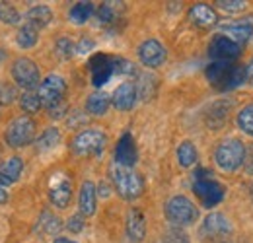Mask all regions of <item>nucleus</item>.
<instances>
[{"mask_svg": "<svg viewBox=\"0 0 253 243\" xmlns=\"http://www.w3.org/2000/svg\"><path fill=\"white\" fill-rule=\"evenodd\" d=\"M53 243H76V242H70V240H66V238H57Z\"/></svg>", "mask_w": 253, "mask_h": 243, "instance_id": "43", "label": "nucleus"}, {"mask_svg": "<svg viewBox=\"0 0 253 243\" xmlns=\"http://www.w3.org/2000/svg\"><path fill=\"white\" fill-rule=\"evenodd\" d=\"M8 202V191H6V185L0 181V204Z\"/></svg>", "mask_w": 253, "mask_h": 243, "instance_id": "41", "label": "nucleus"}, {"mask_svg": "<svg viewBox=\"0 0 253 243\" xmlns=\"http://www.w3.org/2000/svg\"><path fill=\"white\" fill-rule=\"evenodd\" d=\"M4 61H6V53L0 49V66H2V62H4Z\"/></svg>", "mask_w": 253, "mask_h": 243, "instance_id": "44", "label": "nucleus"}, {"mask_svg": "<svg viewBox=\"0 0 253 243\" xmlns=\"http://www.w3.org/2000/svg\"><path fill=\"white\" fill-rule=\"evenodd\" d=\"M168 243H189L187 242V236L181 234V232H169L168 234Z\"/></svg>", "mask_w": 253, "mask_h": 243, "instance_id": "39", "label": "nucleus"}, {"mask_svg": "<svg viewBox=\"0 0 253 243\" xmlns=\"http://www.w3.org/2000/svg\"><path fill=\"white\" fill-rule=\"evenodd\" d=\"M244 169L253 175V144L246 150V160H244Z\"/></svg>", "mask_w": 253, "mask_h": 243, "instance_id": "38", "label": "nucleus"}, {"mask_svg": "<svg viewBox=\"0 0 253 243\" xmlns=\"http://www.w3.org/2000/svg\"><path fill=\"white\" fill-rule=\"evenodd\" d=\"M37 39H39V33L35 28L32 26H22L20 31H18V35H16V43L22 47V49H32L33 45L37 43Z\"/></svg>", "mask_w": 253, "mask_h": 243, "instance_id": "29", "label": "nucleus"}, {"mask_svg": "<svg viewBox=\"0 0 253 243\" xmlns=\"http://www.w3.org/2000/svg\"><path fill=\"white\" fill-rule=\"evenodd\" d=\"M164 212H166L168 222H171L173 226H191V224H195L197 218H199L197 206L191 202L187 197H183V195L171 197V199L166 202Z\"/></svg>", "mask_w": 253, "mask_h": 243, "instance_id": "4", "label": "nucleus"}, {"mask_svg": "<svg viewBox=\"0 0 253 243\" xmlns=\"http://www.w3.org/2000/svg\"><path fill=\"white\" fill-rule=\"evenodd\" d=\"M84 218H86V216H82V214H74V216H70V218H68V224H66L68 232H72V234H80V232L84 230Z\"/></svg>", "mask_w": 253, "mask_h": 243, "instance_id": "37", "label": "nucleus"}, {"mask_svg": "<svg viewBox=\"0 0 253 243\" xmlns=\"http://www.w3.org/2000/svg\"><path fill=\"white\" fill-rule=\"evenodd\" d=\"M177 162H179L181 167H191L197 162V148H195L193 142L185 140V142L179 144V148H177Z\"/></svg>", "mask_w": 253, "mask_h": 243, "instance_id": "28", "label": "nucleus"}, {"mask_svg": "<svg viewBox=\"0 0 253 243\" xmlns=\"http://www.w3.org/2000/svg\"><path fill=\"white\" fill-rule=\"evenodd\" d=\"M109 103H111V99H109L107 93H103V91H95V93H92V95L86 99V111H88L90 115L101 117V115L107 113Z\"/></svg>", "mask_w": 253, "mask_h": 243, "instance_id": "21", "label": "nucleus"}, {"mask_svg": "<svg viewBox=\"0 0 253 243\" xmlns=\"http://www.w3.org/2000/svg\"><path fill=\"white\" fill-rule=\"evenodd\" d=\"M72 199V183L68 177L59 175L55 181L51 183V189H49V201L57 206V208H66L68 202Z\"/></svg>", "mask_w": 253, "mask_h": 243, "instance_id": "12", "label": "nucleus"}, {"mask_svg": "<svg viewBox=\"0 0 253 243\" xmlns=\"http://www.w3.org/2000/svg\"><path fill=\"white\" fill-rule=\"evenodd\" d=\"M90 64H92V72H94V76H92L94 86L99 88V86H103L111 78V74H113V62L109 61L107 57H103V55H97Z\"/></svg>", "mask_w": 253, "mask_h": 243, "instance_id": "19", "label": "nucleus"}, {"mask_svg": "<svg viewBox=\"0 0 253 243\" xmlns=\"http://www.w3.org/2000/svg\"><path fill=\"white\" fill-rule=\"evenodd\" d=\"M22 171H24V162H22V158L12 156V158H8V160H4V162L0 163V181L8 187V185L16 183L22 177Z\"/></svg>", "mask_w": 253, "mask_h": 243, "instance_id": "16", "label": "nucleus"}, {"mask_svg": "<svg viewBox=\"0 0 253 243\" xmlns=\"http://www.w3.org/2000/svg\"><path fill=\"white\" fill-rule=\"evenodd\" d=\"M59 142H61V132H59V128L49 126V128H45V130L41 132V136L37 138L35 146H37L39 152H47V150H53Z\"/></svg>", "mask_w": 253, "mask_h": 243, "instance_id": "23", "label": "nucleus"}, {"mask_svg": "<svg viewBox=\"0 0 253 243\" xmlns=\"http://www.w3.org/2000/svg\"><path fill=\"white\" fill-rule=\"evenodd\" d=\"M20 105H22V111L32 115V113H37L41 109L43 103H41V97L37 91H24L20 97Z\"/></svg>", "mask_w": 253, "mask_h": 243, "instance_id": "30", "label": "nucleus"}, {"mask_svg": "<svg viewBox=\"0 0 253 243\" xmlns=\"http://www.w3.org/2000/svg\"><path fill=\"white\" fill-rule=\"evenodd\" d=\"M37 228H39L43 234H47V236H55V234H59V232H61L63 224H61V220H59L55 214L49 212V210H45V212L39 216Z\"/></svg>", "mask_w": 253, "mask_h": 243, "instance_id": "24", "label": "nucleus"}, {"mask_svg": "<svg viewBox=\"0 0 253 243\" xmlns=\"http://www.w3.org/2000/svg\"><path fill=\"white\" fill-rule=\"evenodd\" d=\"M111 181L115 191L119 193L121 199L125 201H134L142 195L144 191V179L140 173H136L132 167H125L119 163L111 165Z\"/></svg>", "mask_w": 253, "mask_h": 243, "instance_id": "1", "label": "nucleus"}, {"mask_svg": "<svg viewBox=\"0 0 253 243\" xmlns=\"http://www.w3.org/2000/svg\"><path fill=\"white\" fill-rule=\"evenodd\" d=\"M39 97H41V103L45 109H51V107H57L63 103V97L66 93V82H64L63 76L59 74H49L41 86H39Z\"/></svg>", "mask_w": 253, "mask_h": 243, "instance_id": "7", "label": "nucleus"}, {"mask_svg": "<svg viewBox=\"0 0 253 243\" xmlns=\"http://www.w3.org/2000/svg\"><path fill=\"white\" fill-rule=\"evenodd\" d=\"M146 236V220L138 208H130L126 212V238L128 242L140 243Z\"/></svg>", "mask_w": 253, "mask_h": 243, "instance_id": "14", "label": "nucleus"}, {"mask_svg": "<svg viewBox=\"0 0 253 243\" xmlns=\"http://www.w3.org/2000/svg\"><path fill=\"white\" fill-rule=\"evenodd\" d=\"M232 230L230 226V220L220 212H212L209 214L203 222V234L209 236V238H222V236H228Z\"/></svg>", "mask_w": 253, "mask_h": 243, "instance_id": "15", "label": "nucleus"}, {"mask_svg": "<svg viewBox=\"0 0 253 243\" xmlns=\"http://www.w3.org/2000/svg\"><path fill=\"white\" fill-rule=\"evenodd\" d=\"M189 18L193 24H197V26H201V28H211V26H214L216 20H218L216 12H214L209 4H195L189 10Z\"/></svg>", "mask_w": 253, "mask_h": 243, "instance_id": "18", "label": "nucleus"}, {"mask_svg": "<svg viewBox=\"0 0 253 243\" xmlns=\"http://www.w3.org/2000/svg\"><path fill=\"white\" fill-rule=\"evenodd\" d=\"M228 70H230V64L228 62H212L207 68V78L216 88H222V84H224V80L228 76Z\"/></svg>", "mask_w": 253, "mask_h": 243, "instance_id": "25", "label": "nucleus"}, {"mask_svg": "<svg viewBox=\"0 0 253 243\" xmlns=\"http://www.w3.org/2000/svg\"><path fill=\"white\" fill-rule=\"evenodd\" d=\"M246 78H248V72H246V68H244V66H230L228 76H226V80H224V84H222L220 90H224V91L234 90V88L242 86Z\"/></svg>", "mask_w": 253, "mask_h": 243, "instance_id": "27", "label": "nucleus"}, {"mask_svg": "<svg viewBox=\"0 0 253 243\" xmlns=\"http://www.w3.org/2000/svg\"><path fill=\"white\" fill-rule=\"evenodd\" d=\"M216 6L226 10V12H240L246 8V2L244 0H218Z\"/></svg>", "mask_w": 253, "mask_h": 243, "instance_id": "36", "label": "nucleus"}, {"mask_svg": "<svg viewBox=\"0 0 253 243\" xmlns=\"http://www.w3.org/2000/svg\"><path fill=\"white\" fill-rule=\"evenodd\" d=\"M209 55L211 59H214V62H230L240 57V45L228 39L226 35H216L211 41Z\"/></svg>", "mask_w": 253, "mask_h": 243, "instance_id": "9", "label": "nucleus"}, {"mask_svg": "<svg viewBox=\"0 0 253 243\" xmlns=\"http://www.w3.org/2000/svg\"><path fill=\"white\" fill-rule=\"evenodd\" d=\"M166 57H168L166 47L160 41H156V39H146L138 47V59H140V62L144 66H148V68H158V66H162L166 62Z\"/></svg>", "mask_w": 253, "mask_h": 243, "instance_id": "10", "label": "nucleus"}, {"mask_svg": "<svg viewBox=\"0 0 253 243\" xmlns=\"http://www.w3.org/2000/svg\"><path fill=\"white\" fill-rule=\"evenodd\" d=\"M238 126L246 132L253 136V103L252 105H246L240 113H238Z\"/></svg>", "mask_w": 253, "mask_h": 243, "instance_id": "31", "label": "nucleus"}, {"mask_svg": "<svg viewBox=\"0 0 253 243\" xmlns=\"http://www.w3.org/2000/svg\"><path fill=\"white\" fill-rule=\"evenodd\" d=\"M115 2H105V4H101L99 8H97V20L101 22V24H109V22H113L115 20V16H117V12H115V6H113Z\"/></svg>", "mask_w": 253, "mask_h": 243, "instance_id": "33", "label": "nucleus"}, {"mask_svg": "<svg viewBox=\"0 0 253 243\" xmlns=\"http://www.w3.org/2000/svg\"><path fill=\"white\" fill-rule=\"evenodd\" d=\"M222 31L226 33L228 39L240 45V43H246L253 35V24H228V26H222Z\"/></svg>", "mask_w": 253, "mask_h": 243, "instance_id": "22", "label": "nucleus"}, {"mask_svg": "<svg viewBox=\"0 0 253 243\" xmlns=\"http://www.w3.org/2000/svg\"><path fill=\"white\" fill-rule=\"evenodd\" d=\"M74 51H76V47H74V43L68 39V37H61L59 41H57V45H55V53H57V57L59 59H70L72 55H74Z\"/></svg>", "mask_w": 253, "mask_h": 243, "instance_id": "32", "label": "nucleus"}, {"mask_svg": "<svg viewBox=\"0 0 253 243\" xmlns=\"http://www.w3.org/2000/svg\"><path fill=\"white\" fill-rule=\"evenodd\" d=\"M53 22V12L47 6H33L26 14V24L39 31L41 28H47Z\"/></svg>", "mask_w": 253, "mask_h": 243, "instance_id": "20", "label": "nucleus"}, {"mask_svg": "<svg viewBox=\"0 0 253 243\" xmlns=\"http://www.w3.org/2000/svg\"><path fill=\"white\" fill-rule=\"evenodd\" d=\"M193 193L201 199L203 206L212 208L224 199V187L214 179H203V181H195L193 185Z\"/></svg>", "mask_w": 253, "mask_h": 243, "instance_id": "8", "label": "nucleus"}, {"mask_svg": "<svg viewBox=\"0 0 253 243\" xmlns=\"http://www.w3.org/2000/svg\"><path fill=\"white\" fill-rule=\"evenodd\" d=\"M107 144V136L97 130V128H86L80 130L72 142H70V150L76 156H101Z\"/></svg>", "mask_w": 253, "mask_h": 243, "instance_id": "5", "label": "nucleus"}, {"mask_svg": "<svg viewBox=\"0 0 253 243\" xmlns=\"http://www.w3.org/2000/svg\"><path fill=\"white\" fill-rule=\"evenodd\" d=\"M92 49H94V41H92V39H82V41L78 43V47H76V51H78V53H82V55L90 53Z\"/></svg>", "mask_w": 253, "mask_h": 243, "instance_id": "40", "label": "nucleus"}, {"mask_svg": "<svg viewBox=\"0 0 253 243\" xmlns=\"http://www.w3.org/2000/svg\"><path fill=\"white\" fill-rule=\"evenodd\" d=\"M0 20H2L4 24L14 26V24H18L22 18H20V14L16 12L14 6H10V4H0Z\"/></svg>", "mask_w": 253, "mask_h": 243, "instance_id": "34", "label": "nucleus"}, {"mask_svg": "<svg viewBox=\"0 0 253 243\" xmlns=\"http://www.w3.org/2000/svg\"><path fill=\"white\" fill-rule=\"evenodd\" d=\"M12 78L20 88H24L26 91L39 90V86L43 82L37 64L32 59H26V57L14 61V64H12Z\"/></svg>", "mask_w": 253, "mask_h": 243, "instance_id": "6", "label": "nucleus"}, {"mask_svg": "<svg viewBox=\"0 0 253 243\" xmlns=\"http://www.w3.org/2000/svg\"><path fill=\"white\" fill-rule=\"evenodd\" d=\"M136 158H138V152H136V144H134V138L130 132H125L117 146H115V163L119 165H125V167H132L136 163Z\"/></svg>", "mask_w": 253, "mask_h": 243, "instance_id": "11", "label": "nucleus"}, {"mask_svg": "<svg viewBox=\"0 0 253 243\" xmlns=\"http://www.w3.org/2000/svg\"><path fill=\"white\" fill-rule=\"evenodd\" d=\"M246 160V146L238 138H226L214 150V162L222 171H236Z\"/></svg>", "mask_w": 253, "mask_h": 243, "instance_id": "2", "label": "nucleus"}, {"mask_svg": "<svg viewBox=\"0 0 253 243\" xmlns=\"http://www.w3.org/2000/svg\"><path fill=\"white\" fill-rule=\"evenodd\" d=\"M95 202H97V191L92 181H84L80 187L78 195V206L82 216H92L95 212Z\"/></svg>", "mask_w": 253, "mask_h": 243, "instance_id": "17", "label": "nucleus"}, {"mask_svg": "<svg viewBox=\"0 0 253 243\" xmlns=\"http://www.w3.org/2000/svg\"><path fill=\"white\" fill-rule=\"evenodd\" d=\"M246 72H248V78L252 80V84H253V61L248 64V68H246Z\"/></svg>", "mask_w": 253, "mask_h": 243, "instance_id": "42", "label": "nucleus"}, {"mask_svg": "<svg viewBox=\"0 0 253 243\" xmlns=\"http://www.w3.org/2000/svg\"><path fill=\"white\" fill-rule=\"evenodd\" d=\"M136 97H138L136 86L132 82H123V84L117 86V90L113 91L111 103L119 111H130L134 107V103H136Z\"/></svg>", "mask_w": 253, "mask_h": 243, "instance_id": "13", "label": "nucleus"}, {"mask_svg": "<svg viewBox=\"0 0 253 243\" xmlns=\"http://www.w3.org/2000/svg\"><path fill=\"white\" fill-rule=\"evenodd\" d=\"M33 138H35V122L32 117L20 115L8 122L4 140L10 148H24V146L32 144Z\"/></svg>", "mask_w": 253, "mask_h": 243, "instance_id": "3", "label": "nucleus"}, {"mask_svg": "<svg viewBox=\"0 0 253 243\" xmlns=\"http://www.w3.org/2000/svg\"><path fill=\"white\" fill-rule=\"evenodd\" d=\"M18 97L16 88L6 84V82H0V103H12L14 99Z\"/></svg>", "mask_w": 253, "mask_h": 243, "instance_id": "35", "label": "nucleus"}, {"mask_svg": "<svg viewBox=\"0 0 253 243\" xmlns=\"http://www.w3.org/2000/svg\"><path fill=\"white\" fill-rule=\"evenodd\" d=\"M94 14V4L92 2H78L70 8V20L74 24H86Z\"/></svg>", "mask_w": 253, "mask_h": 243, "instance_id": "26", "label": "nucleus"}]
</instances>
